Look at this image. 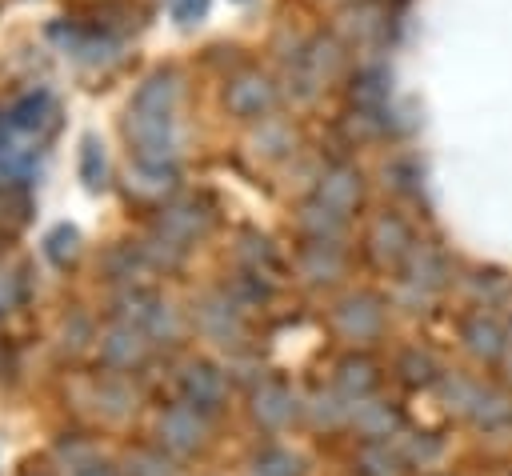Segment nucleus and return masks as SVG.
I'll list each match as a JSON object with an SVG mask.
<instances>
[{"instance_id":"obj_1","label":"nucleus","mask_w":512,"mask_h":476,"mask_svg":"<svg viewBox=\"0 0 512 476\" xmlns=\"http://www.w3.org/2000/svg\"><path fill=\"white\" fill-rule=\"evenodd\" d=\"M224 100H228V108H232L236 116L252 120V116H264V112L276 104V88H272L268 76H260V72H244V76H236V80L228 84Z\"/></svg>"},{"instance_id":"obj_2","label":"nucleus","mask_w":512,"mask_h":476,"mask_svg":"<svg viewBox=\"0 0 512 476\" xmlns=\"http://www.w3.org/2000/svg\"><path fill=\"white\" fill-rule=\"evenodd\" d=\"M172 104H176V76L172 72L148 76L132 96V112H144V116H172Z\"/></svg>"},{"instance_id":"obj_3","label":"nucleus","mask_w":512,"mask_h":476,"mask_svg":"<svg viewBox=\"0 0 512 476\" xmlns=\"http://www.w3.org/2000/svg\"><path fill=\"white\" fill-rule=\"evenodd\" d=\"M12 132H44L56 124V104L48 92H28L24 100H16V108L8 112Z\"/></svg>"},{"instance_id":"obj_4","label":"nucleus","mask_w":512,"mask_h":476,"mask_svg":"<svg viewBox=\"0 0 512 476\" xmlns=\"http://www.w3.org/2000/svg\"><path fill=\"white\" fill-rule=\"evenodd\" d=\"M356 196H360V176L352 168H332L324 176V184H320V200L328 208H348Z\"/></svg>"},{"instance_id":"obj_5","label":"nucleus","mask_w":512,"mask_h":476,"mask_svg":"<svg viewBox=\"0 0 512 476\" xmlns=\"http://www.w3.org/2000/svg\"><path fill=\"white\" fill-rule=\"evenodd\" d=\"M380 16H384V12H380L376 4H368V0L356 4V0H352L348 12H344V20H352V24H340V32H348V40H360V44H364V40H372V36L384 28Z\"/></svg>"},{"instance_id":"obj_6","label":"nucleus","mask_w":512,"mask_h":476,"mask_svg":"<svg viewBox=\"0 0 512 476\" xmlns=\"http://www.w3.org/2000/svg\"><path fill=\"white\" fill-rule=\"evenodd\" d=\"M104 144L96 140V136H88L84 140V148H80V176H84V184L88 188H100L104 184Z\"/></svg>"},{"instance_id":"obj_7","label":"nucleus","mask_w":512,"mask_h":476,"mask_svg":"<svg viewBox=\"0 0 512 476\" xmlns=\"http://www.w3.org/2000/svg\"><path fill=\"white\" fill-rule=\"evenodd\" d=\"M76 252V232L72 228H56L52 236H48V256L56 260V264H64V256H72Z\"/></svg>"},{"instance_id":"obj_8","label":"nucleus","mask_w":512,"mask_h":476,"mask_svg":"<svg viewBox=\"0 0 512 476\" xmlns=\"http://www.w3.org/2000/svg\"><path fill=\"white\" fill-rule=\"evenodd\" d=\"M380 80H384V72H376V68H368V72H360V88H356V96H360L364 104H372V100H380V96H384V88H380Z\"/></svg>"},{"instance_id":"obj_9","label":"nucleus","mask_w":512,"mask_h":476,"mask_svg":"<svg viewBox=\"0 0 512 476\" xmlns=\"http://www.w3.org/2000/svg\"><path fill=\"white\" fill-rule=\"evenodd\" d=\"M204 12V0H184V4H176V20H184V24H192V16H200Z\"/></svg>"},{"instance_id":"obj_10","label":"nucleus","mask_w":512,"mask_h":476,"mask_svg":"<svg viewBox=\"0 0 512 476\" xmlns=\"http://www.w3.org/2000/svg\"><path fill=\"white\" fill-rule=\"evenodd\" d=\"M76 476H108V468H100V464H84V468H76Z\"/></svg>"}]
</instances>
